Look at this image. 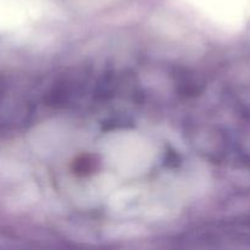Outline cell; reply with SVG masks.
Masks as SVG:
<instances>
[{
  "label": "cell",
  "instance_id": "6da1fadb",
  "mask_svg": "<svg viewBox=\"0 0 250 250\" xmlns=\"http://www.w3.org/2000/svg\"><path fill=\"white\" fill-rule=\"evenodd\" d=\"M98 165H99V163H98L97 158L94 155L85 154V155H81L76 159L72 165V168L75 171V173H77V175L85 176L94 172L97 170Z\"/></svg>",
  "mask_w": 250,
  "mask_h": 250
}]
</instances>
